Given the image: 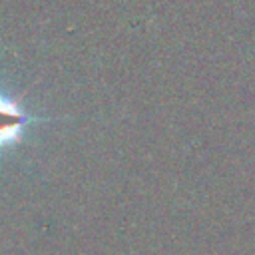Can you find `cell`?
<instances>
[{
    "label": "cell",
    "instance_id": "1",
    "mask_svg": "<svg viewBox=\"0 0 255 255\" xmlns=\"http://www.w3.org/2000/svg\"><path fill=\"white\" fill-rule=\"evenodd\" d=\"M38 118H28L22 110H18L10 100L0 96V145L16 139L26 128L28 122H34Z\"/></svg>",
    "mask_w": 255,
    "mask_h": 255
}]
</instances>
